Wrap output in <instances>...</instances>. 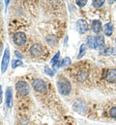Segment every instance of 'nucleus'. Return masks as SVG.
<instances>
[{"label": "nucleus", "mask_w": 116, "mask_h": 125, "mask_svg": "<svg viewBox=\"0 0 116 125\" xmlns=\"http://www.w3.org/2000/svg\"><path fill=\"white\" fill-rule=\"evenodd\" d=\"M2 51H3V43L0 42V56L2 54Z\"/></svg>", "instance_id": "nucleus-26"}, {"label": "nucleus", "mask_w": 116, "mask_h": 125, "mask_svg": "<svg viewBox=\"0 0 116 125\" xmlns=\"http://www.w3.org/2000/svg\"><path fill=\"white\" fill-rule=\"evenodd\" d=\"M57 89L61 95H69L72 92V85L65 77H61L57 81Z\"/></svg>", "instance_id": "nucleus-1"}, {"label": "nucleus", "mask_w": 116, "mask_h": 125, "mask_svg": "<svg viewBox=\"0 0 116 125\" xmlns=\"http://www.w3.org/2000/svg\"><path fill=\"white\" fill-rule=\"evenodd\" d=\"M104 80L109 83H116V69L110 68L107 69L104 73Z\"/></svg>", "instance_id": "nucleus-7"}, {"label": "nucleus", "mask_w": 116, "mask_h": 125, "mask_svg": "<svg viewBox=\"0 0 116 125\" xmlns=\"http://www.w3.org/2000/svg\"><path fill=\"white\" fill-rule=\"evenodd\" d=\"M5 102H6V106L8 108H12V106H13V90L10 87L7 88V90H6Z\"/></svg>", "instance_id": "nucleus-9"}, {"label": "nucleus", "mask_w": 116, "mask_h": 125, "mask_svg": "<svg viewBox=\"0 0 116 125\" xmlns=\"http://www.w3.org/2000/svg\"><path fill=\"white\" fill-rule=\"evenodd\" d=\"M22 62L19 61V60H16V61H13L12 62V68H17L18 66H22Z\"/></svg>", "instance_id": "nucleus-20"}, {"label": "nucleus", "mask_w": 116, "mask_h": 125, "mask_svg": "<svg viewBox=\"0 0 116 125\" xmlns=\"http://www.w3.org/2000/svg\"><path fill=\"white\" fill-rule=\"evenodd\" d=\"M45 71H46V73H47L48 75H50V76H53V75H54V72H53V70L50 69V67H49L48 65L45 67Z\"/></svg>", "instance_id": "nucleus-23"}, {"label": "nucleus", "mask_w": 116, "mask_h": 125, "mask_svg": "<svg viewBox=\"0 0 116 125\" xmlns=\"http://www.w3.org/2000/svg\"><path fill=\"white\" fill-rule=\"evenodd\" d=\"M70 64H72V60L69 57H65L61 61V66H69Z\"/></svg>", "instance_id": "nucleus-19"}, {"label": "nucleus", "mask_w": 116, "mask_h": 125, "mask_svg": "<svg viewBox=\"0 0 116 125\" xmlns=\"http://www.w3.org/2000/svg\"><path fill=\"white\" fill-rule=\"evenodd\" d=\"M115 43H116V37H115Z\"/></svg>", "instance_id": "nucleus-27"}, {"label": "nucleus", "mask_w": 116, "mask_h": 125, "mask_svg": "<svg viewBox=\"0 0 116 125\" xmlns=\"http://www.w3.org/2000/svg\"><path fill=\"white\" fill-rule=\"evenodd\" d=\"M96 42H97V49H103L104 47V38L103 36H97L96 37Z\"/></svg>", "instance_id": "nucleus-15"}, {"label": "nucleus", "mask_w": 116, "mask_h": 125, "mask_svg": "<svg viewBox=\"0 0 116 125\" xmlns=\"http://www.w3.org/2000/svg\"><path fill=\"white\" fill-rule=\"evenodd\" d=\"M103 51L102 52L103 54L104 55H111V54H115V51H114V48H111V47H103Z\"/></svg>", "instance_id": "nucleus-17"}, {"label": "nucleus", "mask_w": 116, "mask_h": 125, "mask_svg": "<svg viewBox=\"0 0 116 125\" xmlns=\"http://www.w3.org/2000/svg\"><path fill=\"white\" fill-rule=\"evenodd\" d=\"M77 31L79 32L80 34H85L89 30L88 23L84 19H78L77 21Z\"/></svg>", "instance_id": "nucleus-8"}, {"label": "nucleus", "mask_w": 116, "mask_h": 125, "mask_svg": "<svg viewBox=\"0 0 116 125\" xmlns=\"http://www.w3.org/2000/svg\"><path fill=\"white\" fill-rule=\"evenodd\" d=\"M9 62H10V50L7 47L4 50V54H3L2 62H1V72L2 73L6 72V70L8 68V65H9Z\"/></svg>", "instance_id": "nucleus-6"}, {"label": "nucleus", "mask_w": 116, "mask_h": 125, "mask_svg": "<svg viewBox=\"0 0 116 125\" xmlns=\"http://www.w3.org/2000/svg\"><path fill=\"white\" fill-rule=\"evenodd\" d=\"M86 49H87V46L85 44H81L80 45V47H79V52L77 54V59L82 58L83 56H84V54H85V52H86Z\"/></svg>", "instance_id": "nucleus-16"}, {"label": "nucleus", "mask_w": 116, "mask_h": 125, "mask_svg": "<svg viewBox=\"0 0 116 125\" xmlns=\"http://www.w3.org/2000/svg\"><path fill=\"white\" fill-rule=\"evenodd\" d=\"M13 41H14V42H15L17 45L22 46V45H24V44L26 43V42H27V37H26L25 33H23V32H17V33H15L14 36H13Z\"/></svg>", "instance_id": "nucleus-3"}, {"label": "nucleus", "mask_w": 116, "mask_h": 125, "mask_svg": "<svg viewBox=\"0 0 116 125\" xmlns=\"http://www.w3.org/2000/svg\"><path fill=\"white\" fill-rule=\"evenodd\" d=\"M16 90L19 95L25 96L29 94V86L25 81H17L16 83Z\"/></svg>", "instance_id": "nucleus-2"}, {"label": "nucleus", "mask_w": 116, "mask_h": 125, "mask_svg": "<svg viewBox=\"0 0 116 125\" xmlns=\"http://www.w3.org/2000/svg\"><path fill=\"white\" fill-rule=\"evenodd\" d=\"M88 77V73H87V71H85V70H79L78 72H77V79L79 81V82H83V81H85L86 79Z\"/></svg>", "instance_id": "nucleus-14"}, {"label": "nucleus", "mask_w": 116, "mask_h": 125, "mask_svg": "<svg viewBox=\"0 0 116 125\" xmlns=\"http://www.w3.org/2000/svg\"><path fill=\"white\" fill-rule=\"evenodd\" d=\"M85 45L90 48V49H97V42H96V37L94 36H89L86 38L85 41Z\"/></svg>", "instance_id": "nucleus-10"}, {"label": "nucleus", "mask_w": 116, "mask_h": 125, "mask_svg": "<svg viewBox=\"0 0 116 125\" xmlns=\"http://www.w3.org/2000/svg\"><path fill=\"white\" fill-rule=\"evenodd\" d=\"M15 55L17 56V58H19V59H22V58H23V56H22V54H21V53H19L18 51H15Z\"/></svg>", "instance_id": "nucleus-24"}, {"label": "nucleus", "mask_w": 116, "mask_h": 125, "mask_svg": "<svg viewBox=\"0 0 116 125\" xmlns=\"http://www.w3.org/2000/svg\"><path fill=\"white\" fill-rule=\"evenodd\" d=\"M32 87L33 89L38 92V93H45L48 89V86H47V83L42 80V79H35L33 82H32Z\"/></svg>", "instance_id": "nucleus-4"}, {"label": "nucleus", "mask_w": 116, "mask_h": 125, "mask_svg": "<svg viewBox=\"0 0 116 125\" xmlns=\"http://www.w3.org/2000/svg\"><path fill=\"white\" fill-rule=\"evenodd\" d=\"M104 2H105L104 0H94V1H92V5L95 8H101L102 6H103Z\"/></svg>", "instance_id": "nucleus-18"}, {"label": "nucleus", "mask_w": 116, "mask_h": 125, "mask_svg": "<svg viewBox=\"0 0 116 125\" xmlns=\"http://www.w3.org/2000/svg\"><path fill=\"white\" fill-rule=\"evenodd\" d=\"M113 30H114V28H113V24L111 22H107V23L104 24V26H103V32H104V35L105 36L110 37L113 34Z\"/></svg>", "instance_id": "nucleus-13"}, {"label": "nucleus", "mask_w": 116, "mask_h": 125, "mask_svg": "<svg viewBox=\"0 0 116 125\" xmlns=\"http://www.w3.org/2000/svg\"><path fill=\"white\" fill-rule=\"evenodd\" d=\"M86 3H87L86 0H82V1H80V0H77V1H76V4H77V6H79V7H84V6L86 5Z\"/></svg>", "instance_id": "nucleus-22"}, {"label": "nucleus", "mask_w": 116, "mask_h": 125, "mask_svg": "<svg viewBox=\"0 0 116 125\" xmlns=\"http://www.w3.org/2000/svg\"><path fill=\"white\" fill-rule=\"evenodd\" d=\"M29 52H30V55L33 58H39L44 53V46L41 43H35L30 47Z\"/></svg>", "instance_id": "nucleus-5"}, {"label": "nucleus", "mask_w": 116, "mask_h": 125, "mask_svg": "<svg viewBox=\"0 0 116 125\" xmlns=\"http://www.w3.org/2000/svg\"><path fill=\"white\" fill-rule=\"evenodd\" d=\"M2 94H3V92H2V87H1V85H0V104L2 103V98H3Z\"/></svg>", "instance_id": "nucleus-25"}, {"label": "nucleus", "mask_w": 116, "mask_h": 125, "mask_svg": "<svg viewBox=\"0 0 116 125\" xmlns=\"http://www.w3.org/2000/svg\"><path fill=\"white\" fill-rule=\"evenodd\" d=\"M59 58H60V52L58 51L54 55V57L51 59V61H50V63H51V65H52V67H53L54 70H57L61 66V62L59 61Z\"/></svg>", "instance_id": "nucleus-12"}, {"label": "nucleus", "mask_w": 116, "mask_h": 125, "mask_svg": "<svg viewBox=\"0 0 116 125\" xmlns=\"http://www.w3.org/2000/svg\"><path fill=\"white\" fill-rule=\"evenodd\" d=\"M91 28H92V31L94 32L95 34H100L102 32V30H103V25H102L101 20H99V19H94L92 21Z\"/></svg>", "instance_id": "nucleus-11"}, {"label": "nucleus", "mask_w": 116, "mask_h": 125, "mask_svg": "<svg viewBox=\"0 0 116 125\" xmlns=\"http://www.w3.org/2000/svg\"><path fill=\"white\" fill-rule=\"evenodd\" d=\"M109 115H110L112 118H115L116 119V106L110 108V110H109Z\"/></svg>", "instance_id": "nucleus-21"}]
</instances>
